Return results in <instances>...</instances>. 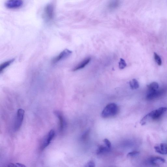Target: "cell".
Wrapping results in <instances>:
<instances>
[{
	"label": "cell",
	"mask_w": 167,
	"mask_h": 167,
	"mask_svg": "<svg viewBox=\"0 0 167 167\" xmlns=\"http://www.w3.org/2000/svg\"><path fill=\"white\" fill-rule=\"evenodd\" d=\"M167 111V108L161 107L157 110L151 111L142 119L140 121V124L142 125H144L151 120H158Z\"/></svg>",
	"instance_id": "obj_1"
},
{
	"label": "cell",
	"mask_w": 167,
	"mask_h": 167,
	"mask_svg": "<svg viewBox=\"0 0 167 167\" xmlns=\"http://www.w3.org/2000/svg\"><path fill=\"white\" fill-rule=\"evenodd\" d=\"M118 112V107L114 103L107 105L101 113V116L104 118H108L113 117Z\"/></svg>",
	"instance_id": "obj_2"
},
{
	"label": "cell",
	"mask_w": 167,
	"mask_h": 167,
	"mask_svg": "<svg viewBox=\"0 0 167 167\" xmlns=\"http://www.w3.org/2000/svg\"><path fill=\"white\" fill-rule=\"evenodd\" d=\"M55 134V130H50L41 143L40 147L41 150L42 151L48 146L51 142L53 139Z\"/></svg>",
	"instance_id": "obj_3"
},
{
	"label": "cell",
	"mask_w": 167,
	"mask_h": 167,
	"mask_svg": "<svg viewBox=\"0 0 167 167\" xmlns=\"http://www.w3.org/2000/svg\"><path fill=\"white\" fill-rule=\"evenodd\" d=\"M24 114L25 111L22 109H20L18 111L14 127L16 130H19L22 125Z\"/></svg>",
	"instance_id": "obj_4"
},
{
	"label": "cell",
	"mask_w": 167,
	"mask_h": 167,
	"mask_svg": "<svg viewBox=\"0 0 167 167\" xmlns=\"http://www.w3.org/2000/svg\"><path fill=\"white\" fill-rule=\"evenodd\" d=\"M23 0H8L5 2L6 8L14 9L20 8L23 5Z\"/></svg>",
	"instance_id": "obj_5"
},
{
	"label": "cell",
	"mask_w": 167,
	"mask_h": 167,
	"mask_svg": "<svg viewBox=\"0 0 167 167\" xmlns=\"http://www.w3.org/2000/svg\"><path fill=\"white\" fill-rule=\"evenodd\" d=\"M71 51L68 49H65L59 55L56 56L52 61L53 64H56L69 57L72 54Z\"/></svg>",
	"instance_id": "obj_6"
},
{
	"label": "cell",
	"mask_w": 167,
	"mask_h": 167,
	"mask_svg": "<svg viewBox=\"0 0 167 167\" xmlns=\"http://www.w3.org/2000/svg\"><path fill=\"white\" fill-rule=\"evenodd\" d=\"M165 92L164 89L149 91L146 97L147 100L150 101L156 99L161 96Z\"/></svg>",
	"instance_id": "obj_7"
},
{
	"label": "cell",
	"mask_w": 167,
	"mask_h": 167,
	"mask_svg": "<svg viewBox=\"0 0 167 167\" xmlns=\"http://www.w3.org/2000/svg\"><path fill=\"white\" fill-rule=\"evenodd\" d=\"M147 162L152 165L159 166L164 164L165 162V160L161 157L155 156L150 158Z\"/></svg>",
	"instance_id": "obj_8"
},
{
	"label": "cell",
	"mask_w": 167,
	"mask_h": 167,
	"mask_svg": "<svg viewBox=\"0 0 167 167\" xmlns=\"http://www.w3.org/2000/svg\"><path fill=\"white\" fill-rule=\"evenodd\" d=\"M55 115L59 119L60 123V130L61 132H62L66 126V123L65 121L63 116L61 113L59 111L54 112Z\"/></svg>",
	"instance_id": "obj_9"
},
{
	"label": "cell",
	"mask_w": 167,
	"mask_h": 167,
	"mask_svg": "<svg viewBox=\"0 0 167 167\" xmlns=\"http://www.w3.org/2000/svg\"><path fill=\"white\" fill-rule=\"evenodd\" d=\"M45 17L47 20H52L54 17V9L52 5H47L45 10Z\"/></svg>",
	"instance_id": "obj_10"
},
{
	"label": "cell",
	"mask_w": 167,
	"mask_h": 167,
	"mask_svg": "<svg viewBox=\"0 0 167 167\" xmlns=\"http://www.w3.org/2000/svg\"><path fill=\"white\" fill-rule=\"evenodd\" d=\"M154 148L155 151L159 154H167V145L165 143H161L160 145L155 147Z\"/></svg>",
	"instance_id": "obj_11"
},
{
	"label": "cell",
	"mask_w": 167,
	"mask_h": 167,
	"mask_svg": "<svg viewBox=\"0 0 167 167\" xmlns=\"http://www.w3.org/2000/svg\"><path fill=\"white\" fill-rule=\"evenodd\" d=\"M91 60V57H89L86 58L82 61L76 65L73 69V71H76L83 69L89 63Z\"/></svg>",
	"instance_id": "obj_12"
},
{
	"label": "cell",
	"mask_w": 167,
	"mask_h": 167,
	"mask_svg": "<svg viewBox=\"0 0 167 167\" xmlns=\"http://www.w3.org/2000/svg\"><path fill=\"white\" fill-rule=\"evenodd\" d=\"M120 4V0H111L108 4V8L111 11H113L117 8Z\"/></svg>",
	"instance_id": "obj_13"
},
{
	"label": "cell",
	"mask_w": 167,
	"mask_h": 167,
	"mask_svg": "<svg viewBox=\"0 0 167 167\" xmlns=\"http://www.w3.org/2000/svg\"><path fill=\"white\" fill-rule=\"evenodd\" d=\"M14 60H15V59H13L2 64L0 66V72L1 73L5 69L10 66Z\"/></svg>",
	"instance_id": "obj_14"
},
{
	"label": "cell",
	"mask_w": 167,
	"mask_h": 167,
	"mask_svg": "<svg viewBox=\"0 0 167 167\" xmlns=\"http://www.w3.org/2000/svg\"><path fill=\"white\" fill-rule=\"evenodd\" d=\"M111 149L106 146H103V145H101L97 149V155H101L106 153V152L110 151Z\"/></svg>",
	"instance_id": "obj_15"
},
{
	"label": "cell",
	"mask_w": 167,
	"mask_h": 167,
	"mask_svg": "<svg viewBox=\"0 0 167 167\" xmlns=\"http://www.w3.org/2000/svg\"><path fill=\"white\" fill-rule=\"evenodd\" d=\"M129 84L130 88L132 90H136L139 88V83L136 79H134L132 80L130 82Z\"/></svg>",
	"instance_id": "obj_16"
},
{
	"label": "cell",
	"mask_w": 167,
	"mask_h": 167,
	"mask_svg": "<svg viewBox=\"0 0 167 167\" xmlns=\"http://www.w3.org/2000/svg\"><path fill=\"white\" fill-rule=\"evenodd\" d=\"M149 91L157 90L159 88V84L156 82H153L148 86Z\"/></svg>",
	"instance_id": "obj_17"
},
{
	"label": "cell",
	"mask_w": 167,
	"mask_h": 167,
	"mask_svg": "<svg viewBox=\"0 0 167 167\" xmlns=\"http://www.w3.org/2000/svg\"><path fill=\"white\" fill-rule=\"evenodd\" d=\"M154 54V58L156 62L159 66H161L162 64V61L160 57L155 52Z\"/></svg>",
	"instance_id": "obj_18"
},
{
	"label": "cell",
	"mask_w": 167,
	"mask_h": 167,
	"mask_svg": "<svg viewBox=\"0 0 167 167\" xmlns=\"http://www.w3.org/2000/svg\"><path fill=\"white\" fill-rule=\"evenodd\" d=\"M127 66V64L124 60L120 59L119 63V67L120 69H125Z\"/></svg>",
	"instance_id": "obj_19"
},
{
	"label": "cell",
	"mask_w": 167,
	"mask_h": 167,
	"mask_svg": "<svg viewBox=\"0 0 167 167\" xmlns=\"http://www.w3.org/2000/svg\"><path fill=\"white\" fill-rule=\"evenodd\" d=\"M140 154V152L138 151H134L129 152V153L128 154L127 156L128 157H132L138 155Z\"/></svg>",
	"instance_id": "obj_20"
},
{
	"label": "cell",
	"mask_w": 167,
	"mask_h": 167,
	"mask_svg": "<svg viewBox=\"0 0 167 167\" xmlns=\"http://www.w3.org/2000/svg\"><path fill=\"white\" fill-rule=\"evenodd\" d=\"M104 142L106 147L108 148L111 149V144L109 140L107 139H105L104 140Z\"/></svg>",
	"instance_id": "obj_21"
},
{
	"label": "cell",
	"mask_w": 167,
	"mask_h": 167,
	"mask_svg": "<svg viewBox=\"0 0 167 167\" xmlns=\"http://www.w3.org/2000/svg\"><path fill=\"white\" fill-rule=\"evenodd\" d=\"M85 167H94L95 166V164L92 161H90L86 164Z\"/></svg>",
	"instance_id": "obj_22"
},
{
	"label": "cell",
	"mask_w": 167,
	"mask_h": 167,
	"mask_svg": "<svg viewBox=\"0 0 167 167\" xmlns=\"http://www.w3.org/2000/svg\"><path fill=\"white\" fill-rule=\"evenodd\" d=\"M89 131L88 130V131H87L82 136V139H86V137H87V136H88L89 133Z\"/></svg>",
	"instance_id": "obj_23"
},
{
	"label": "cell",
	"mask_w": 167,
	"mask_h": 167,
	"mask_svg": "<svg viewBox=\"0 0 167 167\" xmlns=\"http://www.w3.org/2000/svg\"><path fill=\"white\" fill-rule=\"evenodd\" d=\"M6 167H17L16 164H14L13 163H9L6 164L5 166Z\"/></svg>",
	"instance_id": "obj_24"
},
{
	"label": "cell",
	"mask_w": 167,
	"mask_h": 167,
	"mask_svg": "<svg viewBox=\"0 0 167 167\" xmlns=\"http://www.w3.org/2000/svg\"><path fill=\"white\" fill-rule=\"evenodd\" d=\"M17 167H26V166L22 164H20V163H17L16 164Z\"/></svg>",
	"instance_id": "obj_25"
}]
</instances>
